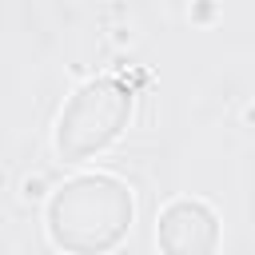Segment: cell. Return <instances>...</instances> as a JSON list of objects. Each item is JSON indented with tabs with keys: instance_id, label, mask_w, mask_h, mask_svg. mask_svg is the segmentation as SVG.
Listing matches in <instances>:
<instances>
[{
	"instance_id": "1",
	"label": "cell",
	"mask_w": 255,
	"mask_h": 255,
	"mask_svg": "<svg viewBox=\"0 0 255 255\" xmlns=\"http://www.w3.org/2000/svg\"><path fill=\"white\" fill-rule=\"evenodd\" d=\"M131 227V191L112 175H80L48 203V235L72 255H104Z\"/></svg>"
},
{
	"instance_id": "2",
	"label": "cell",
	"mask_w": 255,
	"mask_h": 255,
	"mask_svg": "<svg viewBox=\"0 0 255 255\" xmlns=\"http://www.w3.org/2000/svg\"><path fill=\"white\" fill-rule=\"evenodd\" d=\"M131 116V92L128 84H120L116 76H100L92 84H84L68 108L60 112L56 124V147L64 159H88L96 151H104L128 124Z\"/></svg>"
},
{
	"instance_id": "3",
	"label": "cell",
	"mask_w": 255,
	"mask_h": 255,
	"mask_svg": "<svg viewBox=\"0 0 255 255\" xmlns=\"http://www.w3.org/2000/svg\"><path fill=\"white\" fill-rule=\"evenodd\" d=\"M155 243L163 255H211L219 243V219L199 199H175L159 215Z\"/></svg>"
}]
</instances>
